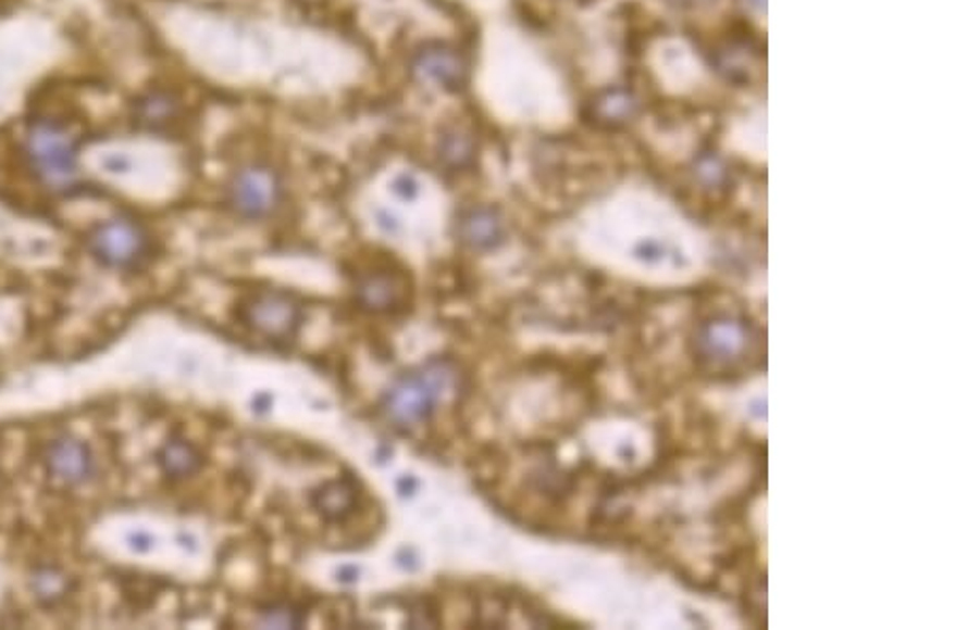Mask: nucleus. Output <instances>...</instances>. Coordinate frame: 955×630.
I'll return each mask as SVG.
<instances>
[{"label":"nucleus","instance_id":"nucleus-4","mask_svg":"<svg viewBox=\"0 0 955 630\" xmlns=\"http://www.w3.org/2000/svg\"><path fill=\"white\" fill-rule=\"evenodd\" d=\"M238 318L245 327L265 340L287 342L300 329L302 306L285 291L261 289L238 306Z\"/></svg>","mask_w":955,"mask_h":630},{"label":"nucleus","instance_id":"nucleus-9","mask_svg":"<svg viewBox=\"0 0 955 630\" xmlns=\"http://www.w3.org/2000/svg\"><path fill=\"white\" fill-rule=\"evenodd\" d=\"M357 300L365 311L392 313L408 302V280L401 272L376 270L357 280Z\"/></svg>","mask_w":955,"mask_h":630},{"label":"nucleus","instance_id":"nucleus-8","mask_svg":"<svg viewBox=\"0 0 955 630\" xmlns=\"http://www.w3.org/2000/svg\"><path fill=\"white\" fill-rule=\"evenodd\" d=\"M44 463L47 471L71 487L86 484L87 480L96 471L94 456L84 442L75 438H58L53 440L44 452Z\"/></svg>","mask_w":955,"mask_h":630},{"label":"nucleus","instance_id":"nucleus-10","mask_svg":"<svg viewBox=\"0 0 955 630\" xmlns=\"http://www.w3.org/2000/svg\"><path fill=\"white\" fill-rule=\"evenodd\" d=\"M457 234L474 251H491L504 242L506 226L501 215L491 206H474L461 213Z\"/></svg>","mask_w":955,"mask_h":630},{"label":"nucleus","instance_id":"nucleus-13","mask_svg":"<svg viewBox=\"0 0 955 630\" xmlns=\"http://www.w3.org/2000/svg\"><path fill=\"white\" fill-rule=\"evenodd\" d=\"M158 463L166 476L187 478L200 469L202 456L194 444L185 440H171L158 452Z\"/></svg>","mask_w":955,"mask_h":630},{"label":"nucleus","instance_id":"nucleus-15","mask_svg":"<svg viewBox=\"0 0 955 630\" xmlns=\"http://www.w3.org/2000/svg\"><path fill=\"white\" fill-rule=\"evenodd\" d=\"M33 590L45 603H58L69 594V576L55 567H44L33 578Z\"/></svg>","mask_w":955,"mask_h":630},{"label":"nucleus","instance_id":"nucleus-12","mask_svg":"<svg viewBox=\"0 0 955 630\" xmlns=\"http://www.w3.org/2000/svg\"><path fill=\"white\" fill-rule=\"evenodd\" d=\"M355 501V487L348 480H330L312 495V505L327 520H345L352 512Z\"/></svg>","mask_w":955,"mask_h":630},{"label":"nucleus","instance_id":"nucleus-14","mask_svg":"<svg viewBox=\"0 0 955 630\" xmlns=\"http://www.w3.org/2000/svg\"><path fill=\"white\" fill-rule=\"evenodd\" d=\"M439 158L450 168H466L474 160V140L461 130H452L439 140Z\"/></svg>","mask_w":955,"mask_h":630},{"label":"nucleus","instance_id":"nucleus-11","mask_svg":"<svg viewBox=\"0 0 955 630\" xmlns=\"http://www.w3.org/2000/svg\"><path fill=\"white\" fill-rule=\"evenodd\" d=\"M591 111L597 124L613 128L631 122L640 111V102L631 91L613 88V90L601 91L591 102Z\"/></svg>","mask_w":955,"mask_h":630},{"label":"nucleus","instance_id":"nucleus-7","mask_svg":"<svg viewBox=\"0 0 955 630\" xmlns=\"http://www.w3.org/2000/svg\"><path fill=\"white\" fill-rule=\"evenodd\" d=\"M412 73L439 90L457 91L466 86L470 64L459 47L434 43L412 55Z\"/></svg>","mask_w":955,"mask_h":630},{"label":"nucleus","instance_id":"nucleus-2","mask_svg":"<svg viewBox=\"0 0 955 630\" xmlns=\"http://www.w3.org/2000/svg\"><path fill=\"white\" fill-rule=\"evenodd\" d=\"M758 349V329L745 316H709L693 336L695 360L709 371H735L754 360Z\"/></svg>","mask_w":955,"mask_h":630},{"label":"nucleus","instance_id":"nucleus-5","mask_svg":"<svg viewBox=\"0 0 955 630\" xmlns=\"http://www.w3.org/2000/svg\"><path fill=\"white\" fill-rule=\"evenodd\" d=\"M87 247L102 266L132 270L145 262L149 253V236L134 219L117 217L96 227L87 238Z\"/></svg>","mask_w":955,"mask_h":630},{"label":"nucleus","instance_id":"nucleus-6","mask_svg":"<svg viewBox=\"0 0 955 630\" xmlns=\"http://www.w3.org/2000/svg\"><path fill=\"white\" fill-rule=\"evenodd\" d=\"M227 200L240 217L265 219L281 206L283 182L274 168L265 164H249L230 180Z\"/></svg>","mask_w":955,"mask_h":630},{"label":"nucleus","instance_id":"nucleus-1","mask_svg":"<svg viewBox=\"0 0 955 630\" xmlns=\"http://www.w3.org/2000/svg\"><path fill=\"white\" fill-rule=\"evenodd\" d=\"M461 385L459 367L448 360H432L404 374L385 393L381 410L395 427H417L434 414L435 405Z\"/></svg>","mask_w":955,"mask_h":630},{"label":"nucleus","instance_id":"nucleus-3","mask_svg":"<svg viewBox=\"0 0 955 630\" xmlns=\"http://www.w3.org/2000/svg\"><path fill=\"white\" fill-rule=\"evenodd\" d=\"M26 158L49 187H64L77 173V138L58 122L39 119L26 135Z\"/></svg>","mask_w":955,"mask_h":630},{"label":"nucleus","instance_id":"nucleus-16","mask_svg":"<svg viewBox=\"0 0 955 630\" xmlns=\"http://www.w3.org/2000/svg\"><path fill=\"white\" fill-rule=\"evenodd\" d=\"M176 113H178V104L169 93H151L140 104V119L149 122L151 126L173 122Z\"/></svg>","mask_w":955,"mask_h":630},{"label":"nucleus","instance_id":"nucleus-17","mask_svg":"<svg viewBox=\"0 0 955 630\" xmlns=\"http://www.w3.org/2000/svg\"><path fill=\"white\" fill-rule=\"evenodd\" d=\"M258 625L265 629H298L302 625V616L289 605H270L261 609Z\"/></svg>","mask_w":955,"mask_h":630}]
</instances>
